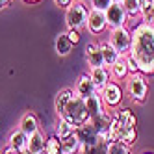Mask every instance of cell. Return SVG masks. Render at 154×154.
I'll return each mask as SVG.
<instances>
[{"label": "cell", "mask_w": 154, "mask_h": 154, "mask_svg": "<svg viewBox=\"0 0 154 154\" xmlns=\"http://www.w3.org/2000/svg\"><path fill=\"white\" fill-rule=\"evenodd\" d=\"M113 2H121V0H113Z\"/></svg>", "instance_id": "37"}, {"label": "cell", "mask_w": 154, "mask_h": 154, "mask_svg": "<svg viewBox=\"0 0 154 154\" xmlns=\"http://www.w3.org/2000/svg\"><path fill=\"white\" fill-rule=\"evenodd\" d=\"M84 104H85V109H87V115L89 119H95L97 115H100L104 112V102H102V97L100 93H95V95H89L84 98Z\"/></svg>", "instance_id": "13"}, {"label": "cell", "mask_w": 154, "mask_h": 154, "mask_svg": "<svg viewBox=\"0 0 154 154\" xmlns=\"http://www.w3.org/2000/svg\"><path fill=\"white\" fill-rule=\"evenodd\" d=\"M109 74H112V78H115V80H126L128 78L130 71H128V65H126L125 56H121L119 61L109 67Z\"/></svg>", "instance_id": "22"}, {"label": "cell", "mask_w": 154, "mask_h": 154, "mask_svg": "<svg viewBox=\"0 0 154 154\" xmlns=\"http://www.w3.org/2000/svg\"><path fill=\"white\" fill-rule=\"evenodd\" d=\"M108 43L121 54V56H126L130 52V45H132V30H128L126 26L109 30Z\"/></svg>", "instance_id": "5"}, {"label": "cell", "mask_w": 154, "mask_h": 154, "mask_svg": "<svg viewBox=\"0 0 154 154\" xmlns=\"http://www.w3.org/2000/svg\"><path fill=\"white\" fill-rule=\"evenodd\" d=\"M80 149L82 145H80V139L76 137V134L61 139V154H78Z\"/></svg>", "instance_id": "23"}, {"label": "cell", "mask_w": 154, "mask_h": 154, "mask_svg": "<svg viewBox=\"0 0 154 154\" xmlns=\"http://www.w3.org/2000/svg\"><path fill=\"white\" fill-rule=\"evenodd\" d=\"M126 93L136 104L145 102V98L149 97V84H147L145 74H141V72L128 74V78H126Z\"/></svg>", "instance_id": "2"}, {"label": "cell", "mask_w": 154, "mask_h": 154, "mask_svg": "<svg viewBox=\"0 0 154 154\" xmlns=\"http://www.w3.org/2000/svg\"><path fill=\"white\" fill-rule=\"evenodd\" d=\"M121 6L125 8V11H126L128 19H136V17H139V11H141V0H121Z\"/></svg>", "instance_id": "25"}, {"label": "cell", "mask_w": 154, "mask_h": 154, "mask_svg": "<svg viewBox=\"0 0 154 154\" xmlns=\"http://www.w3.org/2000/svg\"><path fill=\"white\" fill-rule=\"evenodd\" d=\"M0 154H23V152H19V150H15V149H11V147L8 145V147L2 150V152H0Z\"/></svg>", "instance_id": "33"}, {"label": "cell", "mask_w": 154, "mask_h": 154, "mask_svg": "<svg viewBox=\"0 0 154 154\" xmlns=\"http://www.w3.org/2000/svg\"><path fill=\"white\" fill-rule=\"evenodd\" d=\"M85 60H87V65L91 67H102L104 65V60H102V52L98 48L97 43H87L85 45Z\"/></svg>", "instance_id": "15"}, {"label": "cell", "mask_w": 154, "mask_h": 154, "mask_svg": "<svg viewBox=\"0 0 154 154\" xmlns=\"http://www.w3.org/2000/svg\"><path fill=\"white\" fill-rule=\"evenodd\" d=\"M143 154H154V152H143Z\"/></svg>", "instance_id": "36"}, {"label": "cell", "mask_w": 154, "mask_h": 154, "mask_svg": "<svg viewBox=\"0 0 154 154\" xmlns=\"http://www.w3.org/2000/svg\"><path fill=\"white\" fill-rule=\"evenodd\" d=\"M112 117H113L115 121H119L121 125H125L126 128H136V123H137V119H136V115L132 113L128 108H121V109H115Z\"/></svg>", "instance_id": "20"}, {"label": "cell", "mask_w": 154, "mask_h": 154, "mask_svg": "<svg viewBox=\"0 0 154 154\" xmlns=\"http://www.w3.org/2000/svg\"><path fill=\"white\" fill-rule=\"evenodd\" d=\"M74 130H76V126L71 125L67 119H63V117L58 119V125H56V137H58L60 141L65 139V137H69V136H72Z\"/></svg>", "instance_id": "24"}, {"label": "cell", "mask_w": 154, "mask_h": 154, "mask_svg": "<svg viewBox=\"0 0 154 154\" xmlns=\"http://www.w3.org/2000/svg\"><path fill=\"white\" fill-rule=\"evenodd\" d=\"M74 134H76V137L80 139L82 147H89V145H95V143L102 141L100 137H98V134H97V130H95L91 121H85L84 125H80L78 128L74 130Z\"/></svg>", "instance_id": "8"}, {"label": "cell", "mask_w": 154, "mask_h": 154, "mask_svg": "<svg viewBox=\"0 0 154 154\" xmlns=\"http://www.w3.org/2000/svg\"><path fill=\"white\" fill-rule=\"evenodd\" d=\"M106 23H108V28L113 30V28H121V26H126V20H128V15L125 11V8L121 6V2H113L106 11Z\"/></svg>", "instance_id": "6"}, {"label": "cell", "mask_w": 154, "mask_h": 154, "mask_svg": "<svg viewBox=\"0 0 154 154\" xmlns=\"http://www.w3.org/2000/svg\"><path fill=\"white\" fill-rule=\"evenodd\" d=\"M106 154H132L130 147L119 141H109L106 145Z\"/></svg>", "instance_id": "27"}, {"label": "cell", "mask_w": 154, "mask_h": 154, "mask_svg": "<svg viewBox=\"0 0 154 154\" xmlns=\"http://www.w3.org/2000/svg\"><path fill=\"white\" fill-rule=\"evenodd\" d=\"M23 2H26V4H37V2H41V0H23Z\"/></svg>", "instance_id": "35"}, {"label": "cell", "mask_w": 154, "mask_h": 154, "mask_svg": "<svg viewBox=\"0 0 154 154\" xmlns=\"http://www.w3.org/2000/svg\"><path fill=\"white\" fill-rule=\"evenodd\" d=\"M87 15L89 9L85 8L84 2H72L67 9H65V24L69 30H82L87 24Z\"/></svg>", "instance_id": "3"}, {"label": "cell", "mask_w": 154, "mask_h": 154, "mask_svg": "<svg viewBox=\"0 0 154 154\" xmlns=\"http://www.w3.org/2000/svg\"><path fill=\"white\" fill-rule=\"evenodd\" d=\"M139 17L145 23H154V0H141Z\"/></svg>", "instance_id": "26"}, {"label": "cell", "mask_w": 154, "mask_h": 154, "mask_svg": "<svg viewBox=\"0 0 154 154\" xmlns=\"http://www.w3.org/2000/svg\"><path fill=\"white\" fill-rule=\"evenodd\" d=\"M54 50H56V54L60 58H65V56H69L71 50H72V43L69 41L67 34H60L56 37V41H54Z\"/></svg>", "instance_id": "21"}, {"label": "cell", "mask_w": 154, "mask_h": 154, "mask_svg": "<svg viewBox=\"0 0 154 154\" xmlns=\"http://www.w3.org/2000/svg\"><path fill=\"white\" fill-rule=\"evenodd\" d=\"M98 93H100L102 102L108 108H117L121 102H123V89H121V85L117 82H108Z\"/></svg>", "instance_id": "7"}, {"label": "cell", "mask_w": 154, "mask_h": 154, "mask_svg": "<svg viewBox=\"0 0 154 154\" xmlns=\"http://www.w3.org/2000/svg\"><path fill=\"white\" fill-rule=\"evenodd\" d=\"M67 37H69V41L72 43V45H76V43L80 41V32L78 30H69L67 32Z\"/></svg>", "instance_id": "31"}, {"label": "cell", "mask_w": 154, "mask_h": 154, "mask_svg": "<svg viewBox=\"0 0 154 154\" xmlns=\"http://www.w3.org/2000/svg\"><path fill=\"white\" fill-rule=\"evenodd\" d=\"M56 2V6H60V8H63V9H67L71 4H72V0H54Z\"/></svg>", "instance_id": "32"}, {"label": "cell", "mask_w": 154, "mask_h": 154, "mask_svg": "<svg viewBox=\"0 0 154 154\" xmlns=\"http://www.w3.org/2000/svg\"><path fill=\"white\" fill-rule=\"evenodd\" d=\"M106 145H108V143L98 141V143H95V145L82 147L80 149V154H106Z\"/></svg>", "instance_id": "29"}, {"label": "cell", "mask_w": 154, "mask_h": 154, "mask_svg": "<svg viewBox=\"0 0 154 154\" xmlns=\"http://www.w3.org/2000/svg\"><path fill=\"white\" fill-rule=\"evenodd\" d=\"M91 9H98V11H106V9L113 4V0H89Z\"/></svg>", "instance_id": "30"}, {"label": "cell", "mask_w": 154, "mask_h": 154, "mask_svg": "<svg viewBox=\"0 0 154 154\" xmlns=\"http://www.w3.org/2000/svg\"><path fill=\"white\" fill-rule=\"evenodd\" d=\"M63 119H67L71 125H74L78 128L80 125H84L85 121H89V115H87V109H85V104H84V98L74 95L71 98V102L65 108V113H63Z\"/></svg>", "instance_id": "4"}, {"label": "cell", "mask_w": 154, "mask_h": 154, "mask_svg": "<svg viewBox=\"0 0 154 154\" xmlns=\"http://www.w3.org/2000/svg\"><path fill=\"white\" fill-rule=\"evenodd\" d=\"M45 143H47L45 134H43L41 130L35 132L34 136L28 137V150H26V154H43L45 152Z\"/></svg>", "instance_id": "17"}, {"label": "cell", "mask_w": 154, "mask_h": 154, "mask_svg": "<svg viewBox=\"0 0 154 154\" xmlns=\"http://www.w3.org/2000/svg\"><path fill=\"white\" fill-rule=\"evenodd\" d=\"M8 145L11 147V149H15V150H19V152L26 154V150H28V136L17 128L15 132H11V134H9Z\"/></svg>", "instance_id": "16"}, {"label": "cell", "mask_w": 154, "mask_h": 154, "mask_svg": "<svg viewBox=\"0 0 154 154\" xmlns=\"http://www.w3.org/2000/svg\"><path fill=\"white\" fill-rule=\"evenodd\" d=\"M126 56L136 63L137 72L154 74V23H141L132 30V45Z\"/></svg>", "instance_id": "1"}, {"label": "cell", "mask_w": 154, "mask_h": 154, "mask_svg": "<svg viewBox=\"0 0 154 154\" xmlns=\"http://www.w3.org/2000/svg\"><path fill=\"white\" fill-rule=\"evenodd\" d=\"M9 4H11V0H0V9H4V8H8Z\"/></svg>", "instance_id": "34"}, {"label": "cell", "mask_w": 154, "mask_h": 154, "mask_svg": "<svg viewBox=\"0 0 154 154\" xmlns=\"http://www.w3.org/2000/svg\"><path fill=\"white\" fill-rule=\"evenodd\" d=\"M19 130L24 132V134L30 137L34 136L35 132H39V121H37V115L34 112H26L19 121Z\"/></svg>", "instance_id": "12"}, {"label": "cell", "mask_w": 154, "mask_h": 154, "mask_svg": "<svg viewBox=\"0 0 154 154\" xmlns=\"http://www.w3.org/2000/svg\"><path fill=\"white\" fill-rule=\"evenodd\" d=\"M76 93L72 91V89H61V91H58V95H56V100H54V108H56V113L60 115V117H63V113H65V108H67V104L71 102V98L74 97Z\"/></svg>", "instance_id": "18"}, {"label": "cell", "mask_w": 154, "mask_h": 154, "mask_svg": "<svg viewBox=\"0 0 154 154\" xmlns=\"http://www.w3.org/2000/svg\"><path fill=\"white\" fill-rule=\"evenodd\" d=\"M87 74H89V78L93 80V84H95V87H97V91H100L108 82H112V74H109V69L104 67V65H102V67H91Z\"/></svg>", "instance_id": "11"}, {"label": "cell", "mask_w": 154, "mask_h": 154, "mask_svg": "<svg viewBox=\"0 0 154 154\" xmlns=\"http://www.w3.org/2000/svg\"><path fill=\"white\" fill-rule=\"evenodd\" d=\"M43 154H61V141L56 137V134L47 137V143H45V152Z\"/></svg>", "instance_id": "28"}, {"label": "cell", "mask_w": 154, "mask_h": 154, "mask_svg": "<svg viewBox=\"0 0 154 154\" xmlns=\"http://www.w3.org/2000/svg\"><path fill=\"white\" fill-rule=\"evenodd\" d=\"M95 130H97V134L98 137H100L104 143H109V128H112V115H109L106 109L100 113V115H97L95 119H89Z\"/></svg>", "instance_id": "9"}, {"label": "cell", "mask_w": 154, "mask_h": 154, "mask_svg": "<svg viewBox=\"0 0 154 154\" xmlns=\"http://www.w3.org/2000/svg\"><path fill=\"white\" fill-rule=\"evenodd\" d=\"M98 48H100V52H102V60H104V67H112L113 63H117L119 61V58H121V54L109 45V43L106 41V43H98Z\"/></svg>", "instance_id": "19"}, {"label": "cell", "mask_w": 154, "mask_h": 154, "mask_svg": "<svg viewBox=\"0 0 154 154\" xmlns=\"http://www.w3.org/2000/svg\"><path fill=\"white\" fill-rule=\"evenodd\" d=\"M74 93L78 95V97H82V98H85V97L95 95V93H98V91H97V87H95L93 80L89 78V74H82L80 78H78V82H76Z\"/></svg>", "instance_id": "14"}, {"label": "cell", "mask_w": 154, "mask_h": 154, "mask_svg": "<svg viewBox=\"0 0 154 154\" xmlns=\"http://www.w3.org/2000/svg\"><path fill=\"white\" fill-rule=\"evenodd\" d=\"M85 28L89 30L93 35L102 34V32L108 28L104 11H98V9H89V15H87V24H85Z\"/></svg>", "instance_id": "10"}]
</instances>
